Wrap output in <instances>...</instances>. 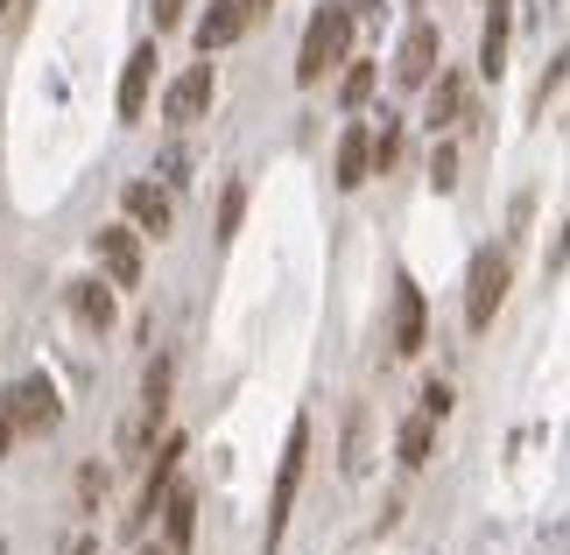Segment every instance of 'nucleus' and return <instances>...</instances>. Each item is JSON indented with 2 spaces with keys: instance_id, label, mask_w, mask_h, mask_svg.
I'll return each mask as SVG.
<instances>
[{
  "instance_id": "nucleus-3",
  "label": "nucleus",
  "mask_w": 570,
  "mask_h": 555,
  "mask_svg": "<svg viewBox=\"0 0 570 555\" xmlns=\"http://www.w3.org/2000/svg\"><path fill=\"white\" fill-rule=\"evenodd\" d=\"M508 281H514V254L508 247H479L472 254V275H465V324L472 330H493L500 303H508Z\"/></svg>"
},
{
  "instance_id": "nucleus-15",
  "label": "nucleus",
  "mask_w": 570,
  "mask_h": 555,
  "mask_svg": "<svg viewBox=\"0 0 570 555\" xmlns=\"http://www.w3.org/2000/svg\"><path fill=\"white\" fill-rule=\"evenodd\" d=\"M163 422H169V359L148 366V380H141V415H135V436H127V443H135V450H141V443H156Z\"/></svg>"
},
{
  "instance_id": "nucleus-4",
  "label": "nucleus",
  "mask_w": 570,
  "mask_h": 555,
  "mask_svg": "<svg viewBox=\"0 0 570 555\" xmlns=\"http://www.w3.org/2000/svg\"><path fill=\"white\" fill-rule=\"evenodd\" d=\"M0 402H8V415H14V436H50L57 422H63V402H57V380H50V373L14 380Z\"/></svg>"
},
{
  "instance_id": "nucleus-26",
  "label": "nucleus",
  "mask_w": 570,
  "mask_h": 555,
  "mask_svg": "<svg viewBox=\"0 0 570 555\" xmlns=\"http://www.w3.org/2000/svg\"><path fill=\"white\" fill-rule=\"evenodd\" d=\"M8 450H14V415H8V402H0V464H8Z\"/></svg>"
},
{
  "instance_id": "nucleus-29",
  "label": "nucleus",
  "mask_w": 570,
  "mask_h": 555,
  "mask_svg": "<svg viewBox=\"0 0 570 555\" xmlns=\"http://www.w3.org/2000/svg\"><path fill=\"white\" fill-rule=\"evenodd\" d=\"M141 555H169V548H141Z\"/></svg>"
},
{
  "instance_id": "nucleus-25",
  "label": "nucleus",
  "mask_w": 570,
  "mask_h": 555,
  "mask_svg": "<svg viewBox=\"0 0 570 555\" xmlns=\"http://www.w3.org/2000/svg\"><path fill=\"white\" fill-rule=\"evenodd\" d=\"M184 8H190V0H156V29H177Z\"/></svg>"
},
{
  "instance_id": "nucleus-27",
  "label": "nucleus",
  "mask_w": 570,
  "mask_h": 555,
  "mask_svg": "<svg viewBox=\"0 0 570 555\" xmlns=\"http://www.w3.org/2000/svg\"><path fill=\"white\" fill-rule=\"evenodd\" d=\"M239 8H247V21H261V14H268V8H275V0H239Z\"/></svg>"
},
{
  "instance_id": "nucleus-21",
  "label": "nucleus",
  "mask_w": 570,
  "mask_h": 555,
  "mask_svg": "<svg viewBox=\"0 0 570 555\" xmlns=\"http://www.w3.org/2000/svg\"><path fill=\"white\" fill-rule=\"evenodd\" d=\"M239 218H247V190L233 184L226 197H218V239H233V232H239Z\"/></svg>"
},
{
  "instance_id": "nucleus-28",
  "label": "nucleus",
  "mask_w": 570,
  "mask_h": 555,
  "mask_svg": "<svg viewBox=\"0 0 570 555\" xmlns=\"http://www.w3.org/2000/svg\"><path fill=\"white\" fill-rule=\"evenodd\" d=\"M71 555H99V542H78V548H71Z\"/></svg>"
},
{
  "instance_id": "nucleus-9",
  "label": "nucleus",
  "mask_w": 570,
  "mask_h": 555,
  "mask_svg": "<svg viewBox=\"0 0 570 555\" xmlns=\"http://www.w3.org/2000/svg\"><path fill=\"white\" fill-rule=\"evenodd\" d=\"M156 42H135L127 50V63H120V92H114V113L120 120H141L148 113V92H156Z\"/></svg>"
},
{
  "instance_id": "nucleus-20",
  "label": "nucleus",
  "mask_w": 570,
  "mask_h": 555,
  "mask_svg": "<svg viewBox=\"0 0 570 555\" xmlns=\"http://www.w3.org/2000/svg\"><path fill=\"white\" fill-rule=\"evenodd\" d=\"M374 85H381V71H374V63L345 57V78H338V106H345V113H360V106L374 99Z\"/></svg>"
},
{
  "instance_id": "nucleus-11",
  "label": "nucleus",
  "mask_w": 570,
  "mask_h": 555,
  "mask_svg": "<svg viewBox=\"0 0 570 555\" xmlns=\"http://www.w3.org/2000/svg\"><path fill=\"white\" fill-rule=\"evenodd\" d=\"M212 92H218L212 63H184V78H177V85L163 92V120H177V127L205 120V113H212Z\"/></svg>"
},
{
  "instance_id": "nucleus-6",
  "label": "nucleus",
  "mask_w": 570,
  "mask_h": 555,
  "mask_svg": "<svg viewBox=\"0 0 570 555\" xmlns=\"http://www.w3.org/2000/svg\"><path fill=\"white\" fill-rule=\"evenodd\" d=\"M177 464H184V436L169 429V436L156 443V457H148V478H141V493H135V514H127V527H148V521H156L163 493L177 485Z\"/></svg>"
},
{
  "instance_id": "nucleus-1",
  "label": "nucleus",
  "mask_w": 570,
  "mask_h": 555,
  "mask_svg": "<svg viewBox=\"0 0 570 555\" xmlns=\"http://www.w3.org/2000/svg\"><path fill=\"white\" fill-rule=\"evenodd\" d=\"M353 21H360L353 0H324V8L311 14L303 50H296V85H324L345 57H353Z\"/></svg>"
},
{
  "instance_id": "nucleus-22",
  "label": "nucleus",
  "mask_w": 570,
  "mask_h": 555,
  "mask_svg": "<svg viewBox=\"0 0 570 555\" xmlns=\"http://www.w3.org/2000/svg\"><path fill=\"white\" fill-rule=\"evenodd\" d=\"M394 162H402V127L387 120L381 135H374V176H381V169H394Z\"/></svg>"
},
{
  "instance_id": "nucleus-2",
  "label": "nucleus",
  "mask_w": 570,
  "mask_h": 555,
  "mask_svg": "<svg viewBox=\"0 0 570 555\" xmlns=\"http://www.w3.org/2000/svg\"><path fill=\"white\" fill-rule=\"evenodd\" d=\"M303 464H311V422H289V443H282V464H275V493H268V535H261V548H282V535H289V514H296V493H303Z\"/></svg>"
},
{
  "instance_id": "nucleus-17",
  "label": "nucleus",
  "mask_w": 570,
  "mask_h": 555,
  "mask_svg": "<svg viewBox=\"0 0 570 555\" xmlns=\"http://www.w3.org/2000/svg\"><path fill=\"white\" fill-rule=\"evenodd\" d=\"M430 106H423V120H430V135H451L458 120H465V71H436L430 85Z\"/></svg>"
},
{
  "instance_id": "nucleus-23",
  "label": "nucleus",
  "mask_w": 570,
  "mask_h": 555,
  "mask_svg": "<svg viewBox=\"0 0 570 555\" xmlns=\"http://www.w3.org/2000/svg\"><path fill=\"white\" fill-rule=\"evenodd\" d=\"M430 184H436V190L458 184V148H451V141H436V155H430Z\"/></svg>"
},
{
  "instance_id": "nucleus-13",
  "label": "nucleus",
  "mask_w": 570,
  "mask_h": 555,
  "mask_svg": "<svg viewBox=\"0 0 570 555\" xmlns=\"http://www.w3.org/2000/svg\"><path fill=\"white\" fill-rule=\"evenodd\" d=\"M156 514H163V548H169V555H190V542H197V493H190L184 478L163 493Z\"/></svg>"
},
{
  "instance_id": "nucleus-7",
  "label": "nucleus",
  "mask_w": 570,
  "mask_h": 555,
  "mask_svg": "<svg viewBox=\"0 0 570 555\" xmlns=\"http://www.w3.org/2000/svg\"><path fill=\"white\" fill-rule=\"evenodd\" d=\"M120 211H127V226H135L141 239H163L169 226H177V205H169V190L148 184V176H135V184L120 190Z\"/></svg>"
},
{
  "instance_id": "nucleus-5",
  "label": "nucleus",
  "mask_w": 570,
  "mask_h": 555,
  "mask_svg": "<svg viewBox=\"0 0 570 555\" xmlns=\"http://www.w3.org/2000/svg\"><path fill=\"white\" fill-rule=\"evenodd\" d=\"M444 42H436V21H409V36H402V50H394V85L402 92H423V85L444 71Z\"/></svg>"
},
{
  "instance_id": "nucleus-12",
  "label": "nucleus",
  "mask_w": 570,
  "mask_h": 555,
  "mask_svg": "<svg viewBox=\"0 0 570 555\" xmlns=\"http://www.w3.org/2000/svg\"><path fill=\"white\" fill-rule=\"evenodd\" d=\"M394 351H402V359H415V351H423V338H430V303H423V288H415L409 275L394 281Z\"/></svg>"
},
{
  "instance_id": "nucleus-30",
  "label": "nucleus",
  "mask_w": 570,
  "mask_h": 555,
  "mask_svg": "<svg viewBox=\"0 0 570 555\" xmlns=\"http://www.w3.org/2000/svg\"><path fill=\"white\" fill-rule=\"evenodd\" d=\"M8 8H14V0H0V14H8Z\"/></svg>"
},
{
  "instance_id": "nucleus-14",
  "label": "nucleus",
  "mask_w": 570,
  "mask_h": 555,
  "mask_svg": "<svg viewBox=\"0 0 570 555\" xmlns=\"http://www.w3.org/2000/svg\"><path fill=\"white\" fill-rule=\"evenodd\" d=\"M254 29V21H247V8H239V0H205V14H197V50H226V42H239V36H247Z\"/></svg>"
},
{
  "instance_id": "nucleus-24",
  "label": "nucleus",
  "mask_w": 570,
  "mask_h": 555,
  "mask_svg": "<svg viewBox=\"0 0 570 555\" xmlns=\"http://www.w3.org/2000/svg\"><path fill=\"white\" fill-rule=\"evenodd\" d=\"M423 415H436V422L451 415V387H444V380H430V387H423Z\"/></svg>"
},
{
  "instance_id": "nucleus-19",
  "label": "nucleus",
  "mask_w": 570,
  "mask_h": 555,
  "mask_svg": "<svg viewBox=\"0 0 570 555\" xmlns=\"http://www.w3.org/2000/svg\"><path fill=\"white\" fill-rule=\"evenodd\" d=\"M430 443H436V415L415 408V415L402 422V436H394V457H402L409 472H423V464H430Z\"/></svg>"
},
{
  "instance_id": "nucleus-8",
  "label": "nucleus",
  "mask_w": 570,
  "mask_h": 555,
  "mask_svg": "<svg viewBox=\"0 0 570 555\" xmlns=\"http://www.w3.org/2000/svg\"><path fill=\"white\" fill-rule=\"evenodd\" d=\"M92 254H99V268L114 288H135L141 281V232L135 226H99L92 232Z\"/></svg>"
},
{
  "instance_id": "nucleus-10",
  "label": "nucleus",
  "mask_w": 570,
  "mask_h": 555,
  "mask_svg": "<svg viewBox=\"0 0 570 555\" xmlns=\"http://www.w3.org/2000/svg\"><path fill=\"white\" fill-rule=\"evenodd\" d=\"M63 309H71L85 330H114L120 296H114V281H99V275H71L63 281Z\"/></svg>"
},
{
  "instance_id": "nucleus-16",
  "label": "nucleus",
  "mask_w": 570,
  "mask_h": 555,
  "mask_svg": "<svg viewBox=\"0 0 570 555\" xmlns=\"http://www.w3.org/2000/svg\"><path fill=\"white\" fill-rule=\"evenodd\" d=\"M508 36H514V0H487V29H479V78L508 71Z\"/></svg>"
},
{
  "instance_id": "nucleus-18",
  "label": "nucleus",
  "mask_w": 570,
  "mask_h": 555,
  "mask_svg": "<svg viewBox=\"0 0 570 555\" xmlns=\"http://www.w3.org/2000/svg\"><path fill=\"white\" fill-rule=\"evenodd\" d=\"M332 169H338V190H360L366 176H374V127H366V120H353L338 135V162Z\"/></svg>"
}]
</instances>
